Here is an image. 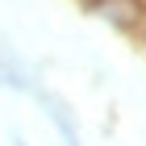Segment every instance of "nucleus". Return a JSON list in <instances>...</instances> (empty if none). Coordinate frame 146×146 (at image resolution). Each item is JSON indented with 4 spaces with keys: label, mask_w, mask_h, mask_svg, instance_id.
Instances as JSON below:
<instances>
[{
    "label": "nucleus",
    "mask_w": 146,
    "mask_h": 146,
    "mask_svg": "<svg viewBox=\"0 0 146 146\" xmlns=\"http://www.w3.org/2000/svg\"><path fill=\"white\" fill-rule=\"evenodd\" d=\"M34 100L46 109V117H50V125L58 129L63 146H84V142H79V129H75V113H71V104H67V100H58L54 92H46V88H38V92H34Z\"/></svg>",
    "instance_id": "obj_1"
},
{
    "label": "nucleus",
    "mask_w": 146,
    "mask_h": 146,
    "mask_svg": "<svg viewBox=\"0 0 146 146\" xmlns=\"http://www.w3.org/2000/svg\"><path fill=\"white\" fill-rule=\"evenodd\" d=\"M13 146H25V138H21V134H13Z\"/></svg>",
    "instance_id": "obj_2"
},
{
    "label": "nucleus",
    "mask_w": 146,
    "mask_h": 146,
    "mask_svg": "<svg viewBox=\"0 0 146 146\" xmlns=\"http://www.w3.org/2000/svg\"><path fill=\"white\" fill-rule=\"evenodd\" d=\"M138 34H146V25H142V29H138Z\"/></svg>",
    "instance_id": "obj_3"
}]
</instances>
